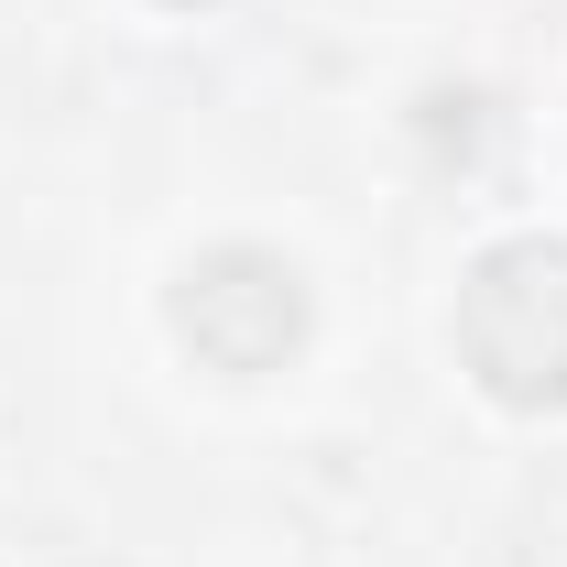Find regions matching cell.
Returning a JSON list of instances; mask_svg holds the SVG:
<instances>
[{"instance_id": "obj_1", "label": "cell", "mask_w": 567, "mask_h": 567, "mask_svg": "<svg viewBox=\"0 0 567 567\" xmlns=\"http://www.w3.org/2000/svg\"><path fill=\"white\" fill-rule=\"evenodd\" d=\"M458 371L513 415H567V240L524 229L458 274Z\"/></svg>"}, {"instance_id": "obj_3", "label": "cell", "mask_w": 567, "mask_h": 567, "mask_svg": "<svg viewBox=\"0 0 567 567\" xmlns=\"http://www.w3.org/2000/svg\"><path fill=\"white\" fill-rule=\"evenodd\" d=\"M164 11H197V0H164Z\"/></svg>"}, {"instance_id": "obj_2", "label": "cell", "mask_w": 567, "mask_h": 567, "mask_svg": "<svg viewBox=\"0 0 567 567\" xmlns=\"http://www.w3.org/2000/svg\"><path fill=\"white\" fill-rule=\"evenodd\" d=\"M164 317H175V339L208 360V371L251 382V371H284V360L306 350V274L284 251H262V240H218V251H197L175 274V306Z\"/></svg>"}]
</instances>
